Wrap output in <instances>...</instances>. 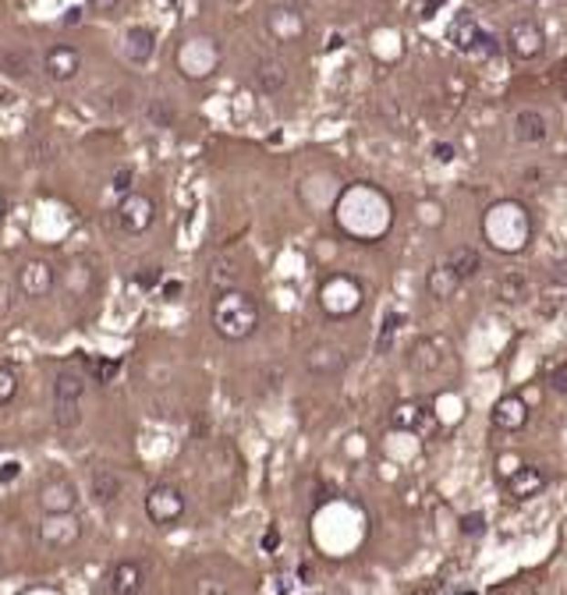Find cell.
Masks as SVG:
<instances>
[{"instance_id": "6da1fadb", "label": "cell", "mask_w": 567, "mask_h": 595, "mask_svg": "<svg viewBox=\"0 0 567 595\" xmlns=\"http://www.w3.org/2000/svg\"><path fill=\"white\" fill-rule=\"evenodd\" d=\"M259 323H263V308L248 291H241V287L216 291L213 305H209V327L220 340L241 344L259 329Z\"/></svg>"}, {"instance_id": "7a4b0ae2", "label": "cell", "mask_w": 567, "mask_h": 595, "mask_svg": "<svg viewBox=\"0 0 567 595\" xmlns=\"http://www.w3.org/2000/svg\"><path fill=\"white\" fill-rule=\"evenodd\" d=\"M482 238L500 256L525 252L529 241H532V216H529V209L521 203H510V199L493 203L482 213Z\"/></svg>"}, {"instance_id": "3957f363", "label": "cell", "mask_w": 567, "mask_h": 595, "mask_svg": "<svg viewBox=\"0 0 567 595\" xmlns=\"http://www.w3.org/2000/svg\"><path fill=\"white\" fill-rule=\"evenodd\" d=\"M344 199H348L352 206H359V220H352V224L341 227L344 235H352V238H359V241H376L380 235H387L390 203L383 192H376V188H369V184H355V188L344 192Z\"/></svg>"}, {"instance_id": "277c9868", "label": "cell", "mask_w": 567, "mask_h": 595, "mask_svg": "<svg viewBox=\"0 0 567 595\" xmlns=\"http://www.w3.org/2000/svg\"><path fill=\"white\" fill-rule=\"evenodd\" d=\"M365 305V287L352 273H330L320 284V308L327 319H352Z\"/></svg>"}, {"instance_id": "5b68a950", "label": "cell", "mask_w": 567, "mask_h": 595, "mask_svg": "<svg viewBox=\"0 0 567 595\" xmlns=\"http://www.w3.org/2000/svg\"><path fill=\"white\" fill-rule=\"evenodd\" d=\"M216 64H220V47H216V39H206V36L188 39L178 50V71L192 82L209 78L216 71Z\"/></svg>"}, {"instance_id": "8992f818", "label": "cell", "mask_w": 567, "mask_h": 595, "mask_svg": "<svg viewBox=\"0 0 567 595\" xmlns=\"http://www.w3.org/2000/svg\"><path fill=\"white\" fill-rule=\"evenodd\" d=\"M184 493H181L178 485H171V482H160V485H152L150 493H146V500H142V510H146V517H150L152 525H178L181 517H184Z\"/></svg>"}, {"instance_id": "52a82bcc", "label": "cell", "mask_w": 567, "mask_h": 595, "mask_svg": "<svg viewBox=\"0 0 567 595\" xmlns=\"http://www.w3.org/2000/svg\"><path fill=\"white\" fill-rule=\"evenodd\" d=\"M114 216H118V227L128 238H139L156 224V203L142 192H128V195H121Z\"/></svg>"}, {"instance_id": "ba28073f", "label": "cell", "mask_w": 567, "mask_h": 595, "mask_svg": "<svg viewBox=\"0 0 567 595\" xmlns=\"http://www.w3.org/2000/svg\"><path fill=\"white\" fill-rule=\"evenodd\" d=\"M36 500H39V510H43V514H75V506H79V489H75L71 478L50 475L39 482Z\"/></svg>"}, {"instance_id": "9c48e42d", "label": "cell", "mask_w": 567, "mask_h": 595, "mask_svg": "<svg viewBox=\"0 0 567 595\" xmlns=\"http://www.w3.org/2000/svg\"><path fill=\"white\" fill-rule=\"evenodd\" d=\"M79 538H82V521L75 514H47L36 528V542L47 549H68Z\"/></svg>"}, {"instance_id": "30bf717a", "label": "cell", "mask_w": 567, "mask_h": 595, "mask_svg": "<svg viewBox=\"0 0 567 595\" xmlns=\"http://www.w3.org/2000/svg\"><path fill=\"white\" fill-rule=\"evenodd\" d=\"M18 291L32 301H43V298H50V291L58 287V269L50 266L47 259H29L26 266L18 269Z\"/></svg>"}, {"instance_id": "8fae6325", "label": "cell", "mask_w": 567, "mask_h": 595, "mask_svg": "<svg viewBox=\"0 0 567 595\" xmlns=\"http://www.w3.org/2000/svg\"><path fill=\"white\" fill-rule=\"evenodd\" d=\"M508 50L518 60H536L546 50V32L532 18H521L508 29Z\"/></svg>"}, {"instance_id": "7c38bea8", "label": "cell", "mask_w": 567, "mask_h": 595, "mask_svg": "<svg viewBox=\"0 0 567 595\" xmlns=\"http://www.w3.org/2000/svg\"><path fill=\"white\" fill-rule=\"evenodd\" d=\"M79 71H82V54L71 43H54L43 54V75L50 82H71V78H79Z\"/></svg>"}, {"instance_id": "4fadbf2b", "label": "cell", "mask_w": 567, "mask_h": 595, "mask_svg": "<svg viewBox=\"0 0 567 595\" xmlns=\"http://www.w3.org/2000/svg\"><path fill=\"white\" fill-rule=\"evenodd\" d=\"M267 32L269 39L277 43H299L305 36V15L299 7H288V4H277L267 11Z\"/></svg>"}, {"instance_id": "5bb4252c", "label": "cell", "mask_w": 567, "mask_h": 595, "mask_svg": "<svg viewBox=\"0 0 567 595\" xmlns=\"http://www.w3.org/2000/svg\"><path fill=\"white\" fill-rule=\"evenodd\" d=\"M489 418H493V425H497L500 433H521V429L529 425L532 412H529V404H525L521 393H504V397L493 404Z\"/></svg>"}, {"instance_id": "9a60e30c", "label": "cell", "mask_w": 567, "mask_h": 595, "mask_svg": "<svg viewBox=\"0 0 567 595\" xmlns=\"http://www.w3.org/2000/svg\"><path fill=\"white\" fill-rule=\"evenodd\" d=\"M504 485H508L510 500L529 504V500H536L539 493L546 489V472H542V468H536V465H518V468L504 478Z\"/></svg>"}, {"instance_id": "2e32d148", "label": "cell", "mask_w": 567, "mask_h": 595, "mask_svg": "<svg viewBox=\"0 0 567 595\" xmlns=\"http://www.w3.org/2000/svg\"><path fill=\"white\" fill-rule=\"evenodd\" d=\"M107 589H110V595H139L146 589V567L139 560H118L110 567Z\"/></svg>"}, {"instance_id": "e0dca14e", "label": "cell", "mask_w": 567, "mask_h": 595, "mask_svg": "<svg viewBox=\"0 0 567 595\" xmlns=\"http://www.w3.org/2000/svg\"><path fill=\"white\" fill-rule=\"evenodd\" d=\"M344 365H348L344 348H337V344H330V340L312 344V348H309V355H305V369H309L312 376H337Z\"/></svg>"}, {"instance_id": "ac0fdd59", "label": "cell", "mask_w": 567, "mask_h": 595, "mask_svg": "<svg viewBox=\"0 0 567 595\" xmlns=\"http://www.w3.org/2000/svg\"><path fill=\"white\" fill-rule=\"evenodd\" d=\"M514 139L518 142H525V146H542L546 139H550V120L546 114H539V110H518V118H514Z\"/></svg>"}, {"instance_id": "d6986e66", "label": "cell", "mask_w": 567, "mask_h": 595, "mask_svg": "<svg viewBox=\"0 0 567 595\" xmlns=\"http://www.w3.org/2000/svg\"><path fill=\"white\" fill-rule=\"evenodd\" d=\"M156 54V32L150 26H131L124 32V57L131 64H150Z\"/></svg>"}, {"instance_id": "ffe728a7", "label": "cell", "mask_w": 567, "mask_h": 595, "mask_svg": "<svg viewBox=\"0 0 567 595\" xmlns=\"http://www.w3.org/2000/svg\"><path fill=\"white\" fill-rule=\"evenodd\" d=\"M89 493L100 506H110L124 493V478L114 468H96L89 475Z\"/></svg>"}, {"instance_id": "44dd1931", "label": "cell", "mask_w": 567, "mask_h": 595, "mask_svg": "<svg viewBox=\"0 0 567 595\" xmlns=\"http://www.w3.org/2000/svg\"><path fill=\"white\" fill-rule=\"evenodd\" d=\"M425 422H429V412L418 401H401L390 412V425L401 429V433H425Z\"/></svg>"}, {"instance_id": "7402d4cb", "label": "cell", "mask_w": 567, "mask_h": 595, "mask_svg": "<svg viewBox=\"0 0 567 595\" xmlns=\"http://www.w3.org/2000/svg\"><path fill=\"white\" fill-rule=\"evenodd\" d=\"M444 340H436V337H418L415 344H412V369L418 372H436L440 365H444Z\"/></svg>"}, {"instance_id": "603a6c76", "label": "cell", "mask_w": 567, "mask_h": 595, "mask_svg": "<svg viewBox=\"0 0 567 595\" xmlns=\"http://www.w3.org/2000/svg\"><path fill=\"white\" fill-rule=\"evenodd\" d=\"M252 78H256V89L273 96V92H280L284 86H288V68H284L277 57H263L259 64H256Z\"/></svg>"}, {"instance_id": "cb8c5ba5", "label": "cell", "mask_w": 567, "mask_h": 595, "mask_svg": "<svg viewBox=\"0 0 567 595\" xmlns=\"http://www.w3.org/2000/svg\"><path fill=\"white\" fill-rule=\"evenodd\" d=\"M457 287H461V280L454 277V269L447 263H436V266L425 273V291H429V298H436V301H450V298L457 295Z\"/></svg>"}, {"instance_id": "d4e9b609", "label": "cell", "mask_w": 567, "mask_h": 595, "mask_svg": "<svg viewBox=\"0 0 567 595\" xmlns=\"http://www.w3.org/2000/svg\"><path fill=\"white\" fill-rule=\"evenodd\" d=\"M478 36H482V26L476 22V15H457L454 22H450V43L461 50V54H476V43Z\"/></svg>"}, {"instance_id": "484cf974", "label": "cell", "mask_w": 567, "mask_h": 595, "mask_svg": "<svg viewBox=\"0 0 567 595\" xmlns=\"http://www.w3.org/2000/svg\"><path fill=\"white\" fill-rule=\"evenodd\" d=\"M86 393V376L79 369H60L58 380H54V401H82Z\"/></svg>"}, {"instance_id": "4316f807", "label": "cell", "mask_w": 567, "mask_h": 595, "mask_svg": "<svg viewBox=\"0 0 567 595\" xmlns=\"http://www.w3.org/2000/svg\"><path fill=\"white\" fill-rule=\"evenodd\" d=\"M447 266L454 269V277L465 284V280H472L478 269H482V256H478L476 248L461 245V248H454V252L447 256Z\"/></svg>"}, {"instance_id": "83f0119b", "label": "cell", "mask_w": 567, "mask_h": 595, "mask_svg": "<svg viewBox=\"0 0 567 595\" xmlns=\"http://www.w3.org/2000/svg\"><path fill=\"white\" fill-rule=\"evenodd\" d=\"M497 298H500L504 305H521V301L529 298V280H525L521 273H504V277L497 280Z\"/></svg>"}, {"instance_id": "f1b7e54d", "label": "cell", "mask_w": 567, "mask_h": 595, "mask_svg": "<svg viewBox=\"0 0 567 595\" xmlns=\"http://www.w3.org/2000/svg\"><path fill=\"white\" fill-rule=\"evenodd\" d=\"M82 365L89 369V376L96 380V383H114L118 380V372H121V361L118 358H86L82 355Z\"/></svg>"}, {"instance_id": "f546056e", "label": "cell", "mask_w": 567, "mask_h": 595, "mask_svg": "<svg viewBox=\"0 0 567 595\" xmlns=\"http://www.w3.org/2000/svg\"><path fill=\"white\" fill-rule=\"evenodd\" d=\"M54 422H58L60 433H71V429L82 422V408H79V401H54Z\"/></svg>"}, {"instance_id": "4dcf8cb0", "label": "cell", "mask_w": 567, "mask_h": 595, "mask_svg": "<svg viewBox=\"0 0 567 595\" xmlns=\"http://www.w3.org/2000/svg\"><path fill=\"white\" fill-rule=\"evenodd\" d=\"M404 327V316L401 312H390L387 319H383V329H380V340H376V351L383 355L390 351V344H394V337H397V329Z\"/></svg>"}, {"instance_id": "1f68e13d", "label": "cell", "mask_w": 567, "mask_h": 595, "mask_svg": "<svg viewBox=\"0 0 567 595\" xmlns=\"http://www.w3.org/2000/svg\"><path fill=\"white\" fill-rule=\"evenodd\" d=\"M15 393H18V376H15L7 365H0V408H4V404H11V401H15Z\"/></svg>"}, {"instance_id": "d6a6232c", "label": "cell", "mask_w": 567, "mask_h": 595, "mask_svg": "<svg viewBox=\"0 0 567 595\" xmlns=\"http://www.w3.org/2000/svg\"><path fill=\"white\" fill-rule=\"evenodd\" d=\"M546 383L553 393H567V361H557L550 372H546Z\"/></svg>"}, {"instance_id": "836d02e7", "label": "cell", "mask_w": 567, "mask_h": 595, "mask_svg": "<svg viewBox=\"0 0 567 595\" xmlns=\"http://www.w3.org/2000/svg\"><path fill=\"white\" fill-rule=\"evenodd\" d=\"M135 284H139V287H146V291L160 287V284H163V269H160V266H146L142 273H139V277H135Z\"/></svg>"}, {"instance_id": "e575fe53", "label": "cell", "mask_w": 567, "mask_h": 595, "mask_svg": "<svg viewBox=\"0 0 567 595\" xmlns=\"http://www.w3.org/2000/svg\"><path fill=\"white\" fill-rule=\"evenodd\" d=\"M195 595H227V585L220 578H199L195 581Z\"/></svg>"}, {"instance_id": "d590c367", "label": "cell", "mask_w": 567, "mask_h": 595, "mask_svg": "<svg viewBox=\"0 0 567 595\" xmlns=\"http://www.w3.org/2000/svg\"><path fill=\"white\" fill-rule=\"evenodd\" d=\"M461 532H465V536L486 532V517H482V514H465V517H461Z\"/></svg>"}, {"instance_id": "8d00e7d4", "label": "cell", "mask_w": 567, "mask_h": 595, "mask_svg": "<svg viewBox=\"0 0 567 595\" xmlns=\"http://www.w3.org/2000/svg\"><path fill=\"white\" fill-rule=\"evenodd\" d=\"M259 549H263V553H277V549H280V528H277V525H269L267 532H263Z\"/></svg>"}, {"instance_id": "74e56055", "label": "cell", "mask_w": 567, "mask_h": 595, "mask_svg": "<svg viewBox=\"0 0 567 595\" xmlns=\"http://www.w3.org/2000/svg\"><path fill=\"white\" fill-rule=\"evenodd\" d=\"M11 305H15V284L0 277V316H7V312H11Z\"/></svg>"}, {"instance_id": "f35d334b", "label": "cell", "mask_w": 567, "mask_h": 595, "mask_svg": "<svg viewBox=\"0 0 567 595\" xmlns=\"http://www.w3.org/2000/svg\"><path fill=\"white\" fill-rule=\"evenodd\" d=\"M497 50H500V43H497L489 32H482V36H478V43H476V54H482V57H493Z\"/></svg>"}, {"instance_id": "ab89813d", "label": "cell", "mask_w": 567, "mask_h": 595, "mask_svg": "<svg viewBox=\"0 0 567 595\" xmlns=\"http://www.w3.org/2000/svg\"><path fill=\"white\" fill-rule=\"evenodd\" d=\"M18 475H22V465H18V461H0V485L15 482Z\"/></svg>"}, {"instance_id": "60d3db41", "label": "cell", "mask_w": 567, "mask_h": 595, "mask_svg": "<svg viewBox=\"0 0 567 595\" xmlns=\"http://www.w3.org/2000/svg\"><path fill=\"white\" fill-rule=\"evenodd\" d=\"M131 181H135V174H131V171H118V174H114V192H118V195L135 192V188H131Z\"/></svg>"}, {"instance_id": "b9f144b4", "label": "cell", "mask_w": 567, "mask_h": 595, "mask_svg": "<svg viewBox=\"0 0 567 595\" xmlns=\"http://www.w3.org/2000/svg\"><path fill=\"white\" fill-rule=\"evenodd\" d=\"M433 156H436L440 163H454V156H457V149L450 146V142H436V146H433Z\"/></svg>"}, {"instance_id": "7bdbcfd3", "label": "cell", "mask_w": 567, "mask_h": 595, "mask_svg": "<svg viewBox=\"0 0 567 595\" xmlns=\"http://www.w3.org/2000/svg\"><path fill=\"white\" fill-rule=\"evenodd\" d=\"M553 82H557V89H561V96L567 99V60H561L557 68H553Z\"/></svg>"}, {"instance_id": "ee69618b", "label": "cell", "mask_w": 567, "mask_h": 595, "mask_svg": "<svg viewBox=\"0 0 567 595\" xmlns=\"http://www.w3.org/2000/svg\"><path fill=\"white\" fill-rule=\"evenodd\" d=\"M92 11H100V15H110V11H118L121 0H86Z\"/></svg>"}, {"instance_id": "f6af8a7d", "label": "cell", "mask_w": 567, "mask_h": 595, "mask_svg": "<svg viewBox=\"0 0 567 595\" xmlns=\"http://www.w3.org/2000/svg\"><path fill=\"white\" fill-rule=\"evenodd\" d=\"M163 295H167V301H174V298L181 295V284H178V280H167V284H163Z\"/></svg>"}, {"instance_id": "bcb514c9", "label": "cell", "mask_w": 567, "mask_h": 595, "mask_svg": "<svg viewBox=\"0 0 567 595\" xmlns=\"http://www.w3.org/2000/svg\"><path fill=\"white\" fill-rule=\"evenodd\" d=\"M79 22H82V11H79V7H71V11L64 15V26H79Z\"/></svg>"}, {"instance_id": "7dc6e473", "label": "cell", "mask_w": 567, "mask_h": 595, "mask_svg": "<svg viewBox=\"0 0 567 595\" xmlns=\"http://www.w3.org/2000/svg\"><path fill=\"white\" fill-rule=\"evenodd\" d=\"M4 220H7V195L0 192V224H4Z\"/></svg>"}, {"instance_id": "c3c4849f", "label": "cell", "mask_w": 567, "mask_h": 595, "mask_svg": "<svg viewBox=\"0 0 567 595\" xmlns=\"http://www.w3.org/2000/svg\"><path fill=\"white\" fill-rule=\"evenodd\" d=\"M412 595H436V589H429V585H422V589H415Z\"/></svg>"}]
</instances>
